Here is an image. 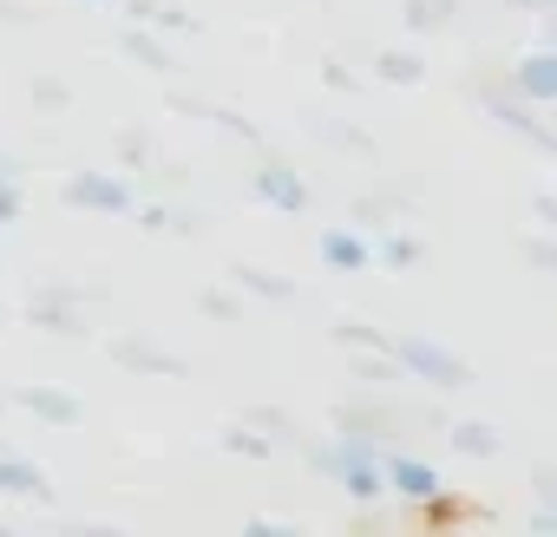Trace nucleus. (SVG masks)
<instances>
[{"mask_svg": "<svg viewBox=\"0 0 557 537\" xmlns=\"http://www.w3.org/2000/svg\"><path fill=\"white\" fill-rule=\"evenodd\" d=\"M73 210H99V216H125L132 210V184L119 171H73L66 190H60Z\"/></svg>", "mask_w": 557, "mask_h": 537, "instance_id": "obj_4", "label": "nucleus"}, {"mask_svg": "<svg viewBox=\"0 0 557 537\" xmlns=\"http://www.w3.org/2000/svg\"><path fill=\"white\" fill-rule=\"evenodd\" d=\"M132 8V21H145V27H177V34H197V14L184 8V0H125Z\"/></svg>", "mask_w": 557, "mask_h": 537, "instance_id": "obj_15", "label": "nucleus"}, {"mask_svg": "<svg viewBox=\"0 0 557 537\" xmlns=\"http://www.w3.org/2000/svg\"><path fill=\"white\" fill-rule=\"evenodd\" d=\"M394 361H400V374H407V380H426V387H440V394L472 387V367H466L453 348L426 341V335H400V341H394Z\"/></svg>", "mask_w": 557, "mask_h": 537, "instance_id": "obj_2", "label": "nucleus"}, {"mask_svg": "<svg viewBox=\"0 0 557 537\" xmlns=\"http://www.w3.org/2000/svg\"><path fill=\"white\" fill-rule=\"evenodd\" d=\"M184 112H203V118H216L230 138H243V145H256V125L243 118V112H230V105H203V99H184Z\"/></svg>", "mask_w": 557, "mask_h": 537, "instance_id": "obj_21", "label": "nucleus"}, {"mask_svg": "<svg viewBox=\"0 0 557 537\" xmlns=\"http://www.w3.org/2000/svg\"><path fill=\"white\" fill-rule=\"evenodd\" d=\"M119 47H125V60H138L145 73H171V66H177V60H171V47H164L158 34H145V27H132Z\"/></svg>", "mask_w": 557, "mask_h": 537, "instance_id": "obj_16", "label": "nucleus"}, {"mask_svg": "<svg viewBox=\"0 0 557 537\" xmlns=\"http://www.w3.org/2000/svg\"><path fill=\"white\" fill-rule=\"evenodd\" d=\"M0 407H8V400H0Z\"/></svg>", "mask_w": 557, "mask_h": 537, "instance_id": "obj_37", "label": "nucleus"}, {"mask_svg": "<svg viewBox=\"0 0 557 537\" xmlns=\"http://www.w3.org/2000/svg\"><path fill=\"white\" fill-rule=\"evenodd\" d=\"M459 14V0H407V27L426 34V27H446Z\"/></svg>", "mask_w": 557, "mask_h": 537, "instance_id": "obj_20", "label": "nucleus"}, {"mask_svg": "<svg viewBox=\"0 0 557 537\" xmlns=\"http://www.w3.org/2000/svg\"><path fill=\"white\" fill-rule=\"evenodd\" d=\"M511 8H537V14H550V8H557V0H511Z\"/></svg>", "mask_w": 557, "mask_h": 537, "instance_id": "obj_32", "label": "nucleus"}, {"mask_svg": "<svg viewBox=\"0 0 557 537\" xmlns=\"http://www.w3.org/2000/svg\"><path fill=\"white\" fill-rule=\"evenodd\" d=\"M0 177H21V164H14V158H8V151H0Z\"/></svg>", "mask_w": 557, "mask_h": 537, "instance_id": "obj_33", "label": "nucleus"}, {"mask_svg": "<svg viewBox=\"0 0 557 537\" xmlns=\"http://www.w3.org/2000/svg\"><path fill=\"white\" fill-rule=\"evenodd\" d=\"M0 491H8V498H34V504H53L47 472L27 465V459H0Z\"/></svg>", "mask_w": 557, "mask_h": 537, "instance_id": "obj_12", "label": "nucleus"}, {"mask_svg": "<svg viewBox=\"0 0 557 537\" xmlns=\"http://www.w3.org/2000/svg\"><path fill=\"white\" fill-rule=\"evenodd\" d=\"M531 216H537V223L557 236V190H537V197H531Z\"/></svg>", "mask_w": 557, "mask_h": 537, "instance_id": "obj_29", "label": "nucleus"}, {"mask_svg": "<svg viewBox=\"0 0 557 537\" xmlns=\"http://www.w3.org/2000/svg\"><path fill=\"white\" fill-rule=\"evenodd\" d=\"M230 276H236V289H243V296H262V302H289V296H296V283H289V276H275V268H256V262H236Z\"/></svg>", "mask_w": 557, "mask_h": 537, "instance_id": "obj_14", "label": "nucleus"}, {"mask_svg": "<svg viewBox=\"0 0 557 537\" xmlns=\"http://www.w3.org/2000/svg\"><path fill=\"white\" fill-rule=\"evenodd\" d=\"M374 255H381L387 268H413V262H420L426 249H420V236H407V229H400V236H387V242H381Z\"/></svg>", "mask_w": 557, "mask_h": 537, "instance_id": "obj_23", "label": "nucleus"}, {"mask_svg": "<svg viewBox=\"0 0 557 537\" xmlns=\"http://www.w3.org/2000/svg\"><path fill=\"white\" fill-rule=\"evenodd\" d=\"M197 309H203L210 322H243V302H236V296H223V289H203V296H197Z\"/></svg>", "mask_w": 557, "mask_h": 537, "instance_id": "obj_26", "label": "nucleus"}, {"mask_svg": "<svg viewBox=\"0 0 557 537\" xmlns=\"http://www.w3.org/2000/svg\"><path fill=\"white\" fill-rule=\"evenodd\" d=\"M322 262L342 268V276H361V268L374 262V242H361L355 229H329V236H322Z\"/></svg>", "mask_w": 557, "mask_h": 537, "instance_id": "obj_11", "label": "nucleus"}, {"mask_svg": "<svg viewBox=\"0 0 557 537\" xmlns=\"http://www.w3.org/2000/svg\"><path fill=\"white\" fill-rule=\"evenodd\" d=\"M440 465L433 459H387V491H400V498H413V504H433L440 498Z\"/></svg>", "mask_w": 557, "mask_h": 537, "instance_id": "obj_8", "label": "nucleus"}, {"mask_svg": "<svg viewBox=\"0 0 557 537\" xmlns=\"http://www.w3.org/2000/svg\"><path fill=\"white\" fill-rule=\"evenodd\" d=\"M322 79H329L335 92H361V79H355V73L342 66V60H329V66H322Z\"/></svg>", "mask_w": 557, "mask_h": 537, "instance_id": "obj_30", "label": "nucleus"}, {"mask_svg": "<svg viewBox=\"0 0 557 537\" xmlns=\"http://www.w3.org/2000/svg\"><path fill=\"white\" fill-rule=\"evenodd\" d=\"M14 407H27L40 426H79V400H73V394H60V387H21V394H14Z\"/></svg>", "mask_w": 557, "mask_h": 537, "instance_id": "obj_10", "label": "nucleus"}, {"mask_svg": "<svg viewBox=\"0 0 557 537\" xmlns=\"http://www.w3.org/2000/svg\"><path fill=\"white\" fill-rule=\"evenodd\" d=\"M374 79L381 86H420L426 79V60L413 47H387V53H374Z\"/></svg>", "mask_w": 557, "mask_h": 537, "instance_id": "obj_13", "label": "nucleus"}, {"mask_svg": "<svg viewBox=\"0 0 557 537\" xmlns=\"http://www.w3.org/2000/svg\"><path fill=\"white\" fill-rule=\"evenodd\" d=\"M453 452H466V459H492V452H498V426H485V420H459V426H453Z\"/></svg>", "mask_w": 557, "mask_h": 537, "instance_id": "obj_17", "label": "nucleus"}, {"mask_svg": "<svg viewBox=\"0 0 557 537\" xmlns=\"http://www.w3.org/2000/svg\"><path fill=\"white\" fill-rule=\"evenodd\" d=\"M335 426H342V433H368V439H387V426H394V413H368V407H342V413H335Z\"/></svg>", "mask_w": 557, "mask_h": 537, "instance_id": "obj_22", "label": "nucleus"}, {"mask_svg": "<svg viewBox=\"0 0 557 537\" xmlns=\"http://www.w3.org/2000/svg\"><path fill=\"white\" fill-rule=\"evenodd\" d=\"M550 47H557V8H550Z\"/></svg>", "mask_w": 557, "mask_h": 537, "instance_id": "obj_35", "label": "nucleus"}, {"mask_svg": "<svg viewBox=\"0 0 557 537\" xmlns=\"http://www.w3.org/2000/svg\"><path fill=\"white\" fill-rule=\"evenodd\" d=\"M27 322H34L40 335H66V341H86V322H79L73 296H60V289H34V296H27Z\"/></svg>", "mask_w": 557, "mask_h": 537, "instance_id": "obj_7", "label": "nucleus"}, {"mask_svg": "<svg viewBox=\"0 0 557 537\" xmlns=\"http://www.w3.org/2000/svg\"><path fill=\"white\" fill-rule=\"evenodd\" d=\"M374 446H381V439H368V433H342L335 446H309V465H315V472H329L348 498H361V504H368V498H381V491H387V459H381Z\"/></svg>", "mask_w": 557, "mask_h": 537, "instance_id": "obj_1", "label": "nucleus"}, {"mask_svg": "<svg viewBox=\"0 0 557 537\" xmlns=\"http://www.w3.org/2000/svg\"><path fill=\"white\" fill-rule=\"evenodd\" d=\"M544 498H550V511H557V478H550V472H544Z\"/></svg>", "mask_w": 557, "mask_h": 537, "instance_id": "obj_34", "label": "nucleus"}, {"mask_svg": "<svg viewBox=\"0 0 557 537\" xmlns=\"http://www.w3.org/2000/svg\"><path fill=\"white\" fill-rule=\"evenodd\" d=\"M335 341H342V348H361V354H394V341H387L381 328L355 322V315H342V322H335Z\"/></svg>", "mask_w": 557, "mask_h": 537, "instance_id": "obj_18", "label": "nucleus"}, {"mask_svg": "<svg viewBox=\"0 0 557 537\" xmlns=\"http://www.w3.org/2000/svg\"><path fill=\"white\" fill-rule=\"evenodd\" d=\"M518 255H524L531 268H544V276H557V242H550V236H518Z\"/></svg>", "mask_w": 557, "mask_h": 537, "instance_id": "obj_25", "label": "nucleus"}, {"mask_svg": "<svg viewBox=\"0 0 557 537\" xmlns=\"http://www.w3.org/2000/svg\"><path fill=\"white\" fill-rule=\"evenodd\" d=\"M112 361L125 374H151V380H184L190 374V361L171 354V348H158L151 335H112Z\"/></svg>", "mask_w": 557, "mask_h": 537, "instance_id": "obj_5", "label": "nucleus"}, {"mask_svg": "<svg viewBox=\"0 0 557 537\" xmlns=\"http://www.w3.org/2000/svg\"><path fill=\"white\" fill-rule=\"evenodd\" d=\"M125 164H151V138L145 132H125Z\"/></svg>", "mask_w": 557, "mask_h": 537, "instance_id": "obj_31", "label": "nucleus"}, {"mask_svg": "<svg viewBox=\"0 0 557 537\" xmlns=\"http://www.w3.org/2000/svg\"><path fill=\"white\" fill-rule=\"evenodd\" d=\"M34 105L40 112H66V86L60 79H34Z\"/></svg>", "mask_w": 557, "mask_h": 537, "instance_id": "obj_28", "label": "nucleus"}, {"mask_svg": "<svg viewBox=\"0 0 557 537\" xmlns=\"http://www.w3.org/2000/svg\"><path fill=\"white\" fill-rule=\"evenodd\" d=\"M27 197H21V177H0V223H21Z\"/></svg>", "mask_w": 557, "mask_h": 537, "instance_id": "obj_27", "label": "nucleus"}, {"mask_svg": "<svg viewBox=\"0 0 557 537\" xmlns=\"http://www.w3.org/2000/svg\"><path fill=\"white\" fill-rule=\"evenodd\" d=\"M309 125H315L322 138H335V145H348V151H368V158H374V138H368V132H355V125H342V118H309Z\"/></svg>", "mask_w": 557, "mask_h": 537, "instance_id": "obj_24", "label": "nucleus"}, {"mask_svg": "<svg viewBox=\"0 0 557 537\" xmlns=\"http://www.w3.org/2000/svg\"><path fill=\"white\" fill-rule=\"evenodd\" d=\"M216 446L236 452V459H269V452H275V439H269V433H249V426H223Z\"/></svg>", "mask_w": 557, "mask_h": 537, "instance_id": "obj_19", "label": "nucleus"}, {"mask_svg": "<svg viewBox=\"0 0 557 537\" xmlns=\"http://www.w3.org/2000/svg\"><path fill=\"white\" fill-rule=\"evenodd\" d=\"M511 86H518L531 105H550V99H557V47H537V53H524V60L511 66Z\"/></svg>", "mask_w": 557, "mask_h": 537, "instance_id": "obj_9", "label": "nucleus"}, {"mask_svg": "<svg viewBox=\"0 0 557 537\" xmlns=\"http://www.w3.org/2000/svg\"><path fill=\"white\" fill-rule=\"evenodd\" d=\"M479 99H485V112H492V118H498L505 132L531 138L537 151H550V158H557V132H550V125L537 118V105H531V99H524V92L511 86V73H505V79H485V86H479Z\"/></svg>", "mask_w": 557, "mask_h": 537, "instance_id": "obj_3", "label": "nucleus"}, {"mask_svg": "<svg viewBox=\"0 0 557 537\" xmlns=\"http://www.w3.org/2000/svg\"><path fill=\"white\" fill-rule=\"evenodd\" d=\"M79 8H112V0H79Z\"/></svg>", "mask_w": 557, "mask_h": 537, "instance_id": "obj_36", "label": "nucleus"}, {"mask_svg": "<svg viewBox=\"0 0 557 537\" xmlns=\"http://www.w3.org/2000/svg\"><path fill=\"white\" fill-rule=\"evenodd\" d=\"M269 210H289V216H302L309 210V177L289 164V158H269L262 171H256V184H249Z\"/></svg>", "mask_w": 557, "mask_h": 537, "instance_id": "obj_6", "label": "nucleus"}]
</instances>
